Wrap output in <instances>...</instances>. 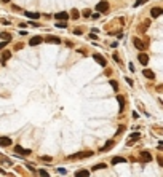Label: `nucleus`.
Listing matches in <instances>:
<instances>
[{
  "instance_id": "nucleus-13",
  "label": "nucleus",
  "mask_w": 163,
  "mask_h": 177,
  "mask_svg": "<svg viewBox=\"0 0 163 177\" xmlns=\"http://www.w3.org/2000/svg\"><path fill=\"white\" fill-rule=\"evenodd\" d=\"M114 147V141H109V142H105V145L101 148V152H107L109 148H112Z\"/></svg>"
},
{
  "instance_id": "nucleus-11",
  "label": "nucleus",
  "mask_w": 163,
  "mask_h": 177,
  "mask_svg": "<svg viewBox=\"0 0 163 177\" xmlns=\"http://www.w3.org/2000/svg\"><path fill=\"white\" fill-rule=\"evenodd\" d=\"M15 152H16V153H23V155H31V150H24V148L19 147V145L15 147Z\"/></svg>"
},
{
  "instance_id": "nucleus-30",
  "label": "nucleus",
  "mask_w": 163,
  "mask_h": 177,
  "mask_svg": "<svg viewBox=\"0 0 163 177\" xmlns=\"http://www.w3.org/2000/svg\"><path fill=\"white\" fill-rule=\"evenodd\" d=\"M136 139H139V133H134V134L131 136V141H136Z\"/></svg>"
},
{
  "instance_id": "nucleus-24",
  "label": "nucleus",
  "mask_w": 163,
  "mask_h": 177,
  "mask_svg": "<svg viewBox=\"0 0 163 177\" xmlns=\"http://www.w3.org/2000/svg\"><path fill=\"white\" fill-rule=\"evenodd\" d=\"M105 167V164H96L94 167H93V171H96V169H104Z\"/></svg>"
},
{
  "instance_id": "nucleus-20",
  "label": "nucleus",
  "mask_w": 163,
  "mask_h": 177,
  "mask_svg": "<svg viewBox=\"0 0 163 177\" xmlns=\"http://www.w3.org/2000/svg\"><path fill=\"white\" fill-rule=\"evenodd\" d=\"M70 14H72V18H74V19H79V16H80L79 10H75V8H74V10L70 11Z\"/></svg>"
},
{
  "instance_id": "nucleus-15",
  "label": "nucleus",
  "mask_w": 163,
  "mask_h": 177,
  "mask_svg": "<svg viewBox=\"0 0 163 177\" xmlns=\"http://www.w3.org/2000/svg\"><path fill=\"white\" fill-rule=\"evenodd\" d=\"M144 77H147V78H150V80H153V78H155L153 72H152V70H149V69H146V70H144Z\"/></svg>"
},
{
  "instance_id": "nucleus-6",
  "label": "nucleus",
  "mask_w": 163,
  "mask_h": 177,
  "mask_svg": "<svg viewBox=\"0 0 163 177\" xmlns=\"http://www.w3.org/2000/svg\"><path fill=\"white\" fill-rule=\"evenodd\" d=\"M11 145V139L10 137H0V147H10Z\"/></svg>"
},
{
  "instance_id": "nucleus-34",
  "label": "nucleus",
  "mask_w": 163,
  "mask_h": 177,
  "mask_svg": "<svg viewBox=\"0 0 163 177\" xmlns=\"http://www.w3.org/2000/svg\"><path fill=\"white\" fill-rule=\"evenodd\" d=\"M0 62H2V59H0Z\"/></svg>"
},
{
  "instance_id": "nucleus-10",
  "label": "nucleus",
  "mask_w": 163,
  "mask_h": 177,
  "mask_svg": "<svg viewBox=\"0 0 163 177\" xmlns=\"http://www.w3.org/2000/svg\"><path fill=\"white\" fill-rule=\"evenodd\" d=\"M139 62L142 64V66H147V62H149V56L146 53H141L139 54Z\"/></svg>"
},
{
  "instance_id": "nucleus-9",
  "label": "nucleus",
  "mask_w": 163,
  "mask_h": 177,
  "mask_svg": "<svg viewBox=\"0 0 163 177\" xmlns=\"http://www.w3.org/2000/svg\"><path fill=\"white\" fill-rule=\"evenodd\" d=\"M93 58H94V61H96V62H99L102 67H105V66H107V61H105V59L102 58V56H99V54H94Z\"/></svg>"
},
{
  "instance_id": "nucleus-27",
  "label": "nucleus",
  "mask_w": 163,
  "mask_h": 177,
  "mask_svg": "<svg viewBox=\"0 0 163 177\" xmlns=\"http://www.w3.org/2000/svg\"><path fill=\"white\" fill-rule=\"evenodd\" d=\"M6 45H8V42H6V40H3V42H0V50H3V48H5Z\"/></svg>"
},
{
  "instance_id": "nucleus-2",
  "label": "nucleus",
  "mask_w": 163,
  "mask_h": 177,
  "mask_svg": "<svg viewBox=\"0 0 163 177\" xmlns=\"http://www.w3.org/2000/svg\"><path fill=\"white\" fill-rule=\"evenodd\" d=\"M96 10H98L99 13H107V11H109V5H107V2H99L98 5H96Z\"/></svg>"
},
{
  "instance_id": "nucleus-8",
  "label": "nucleus",
  "mask_w": 163,
  "mask_h": 177,
  "mask_svg": "<svg viewBox=\"0 0 163 177\" xmlns=\"http://www.w3.org/2000/svg\"><path fill=\"white\" fill-rule=\"evenodd\" d=\"M134 46H136L138 50H141V51H144L147 48V45L144 43V42H141V40H138V39H134Z\"/></svg>"
},
{
  "instance_id": "nucleus-32",
  "label": "nucleus",
  "mask_w": 163,
  "mask_h": 177,
  "mask_svg": "<svg viewBox=\"0 0 163 177\" xmlns=\"http://www.w3.org/2000/svg\"><path fill=\"white\" fill-rule=\"evenodd\" d=\"M38 174L43 175V177H45V175H48V172H46V171H43V169H42V171H38Z\"/></svg>"
},
{
  "instance_id": "nucleus-14",
  "label": "nucleus",
  "mask_w": 163,
  "mask_h": 177,
  "mask_svg": "<svg viewBox=\"0 0 163 177\" xmlns=\"http://www.w3.org/2000/svg\"><path fill=\"white\" fill-rule=\"evenodd\" d=\"M24 16H27V18H31V19H37L38 16V13H31V11H24Z\"/></svg>"
},
{
  "instance_id": "nucleus-33",
  "label": "nucleus",
  "mask_w": 163,
  "mask_h": 177,
  "mask_svg": "<svg viewBox=\"0 0 163 177\" xmlns=\"http://www.w3.org/2000/svg\"><path fill=\"white\" fill-rule=\"evenodd\" d=\"M2 2H5V3H8V2H10V0H2Z\"/></svg>"
},
{
  "instance_id": "nucleus-4",
  "label": "nucleus",
  "mask_w": 163,
  "mask_h": 177,
  "mask_svg": "<svg viewBox=\"0 0 163 177\" xmlns=\"http://www.w3.org/2000/svg\"><path fill=\"white\" fill-rule=\"evenodd\" d=\"M48 43H54V45H59L61 43V39L59 37H54V35H46V39H45Z\"/></svg>"
},
{
  "instance_id": "nucleus-25",
  "label": "nucleus",
  "mask_w": 163,
  "mask_h": 177,
  "mask_svg": "<svg viewBox=\"0 0 163 177\" xmlns=\"http://www.w3.org/2000/svg\"><path fill=\"white\" fill-rule=\"evenodd\" d=\"M56 26H58V27H66V26H67V22H66V21H58V24H56Z\"/></svg>"
},
{
  "instance_id": "nucleus-19",
  "label": "nucleus",
  "mask_w": 163,
  "mask_h": 177,
  "mask_svg": "<svg viewBox=\"0 0 163 177\" xmlns=\"http://www.w3.org/2000/svg\"><path fill=\"white\" fill-rule=\"evenodd\" d=\"M117 99H118V104H120V112H123V110H125V99H123L122 96H118Z\"/></svg>"
},
{
  "instance_id": "nucleus-3",
  "label": "nucleus",
  "mask_w": 163,
  "mask_h": 177,
  "mask_svg": "<svg viewBox=\"0 0 163 177\" xmlns=\"http://www.w3.org/2000/svg\"><path fill=\"white\" fill-rule=\"evenodd\" d=\"M141 160H142L144 163H149V161L152 160V155H150V152H147V150H142V152H141Z\"/></svg>"
},
{
  "instance_id": "nucleus-31",
  "label": "nucleus",
  "mask_w": 163,
  "mask_h": 177,
  "mask_svg": "<svg viewBox=\"0 0 163 177\" xmlns=\"http://www.w3.org/2000/svg\"><path fill=\"white\" fill-rule=\"evenodd\" d=\"M91 19H99V13H94V14H90Z\"/></svg>"
},
{
  "instance_id": "nucleus-12",
  "label": "nucleus",
  "mask_w": 163,
  "mask_h": 177,
  "mask_svg": "<svg viewBox=\"0 0 163 177\" xmlns=\"http://www.w3.org/2000/svg\"><path fill=\"white\" fill-rule=\"evenodd\" d=\"M161 13H163L161 8H153V10H152V18H158Z\"/></svg>"
},
{
  "instance_id": "nucleus-18",
  "label": "nucleus",
  "mask_w": 163,
  "mask_h": 177,
  "mask_svg": "<svg viewBox=\"0 0 163 177\" xmlns=\"http://www.w3.org/2000/svg\"><path fill=\"white\" fill-rule=\"evenodd\" d=\"M126 160L125 158H122V156H117V158H114L112 160V164H118V163H125Z\"/></svg>"
},
{
  "instance_id": "nucleus-22",
  "label": "nucleus",
  "mask_w": 163,
  "mask_h": 177,
  "mask_svg": "<svg viewBox=\"0 0 163 177\" xmlns=\"http://www.w3.org/2000/svg\"><path fill=\"white\" fill-rule=\"evenodd\" d=\"M149 0H136V3H134V6H141V5H144V3H147Z\"/></svg>"
},
{
  "instance_id": "nucleus-16",
  "label": "nucleus",
  "mask_w": 163,
  "mask_h": 177,
  "mask_svg": "<svg viewBox=\"0 0 163 177\" xmlns=\"http://www.w3.org/2000/svg\"><path fill=\"white\" fill-rule=\"evenodd\" d=\"M75 175H77V177H85V175H90V171L82 169V171H79V172H75Z\"/></svg>"
},
{
  "instance_id": "nucleus-23",
  "label": "nucleus",
  "mask_w": 163,
  "mask_h": 177,
  "mask_svg": "<svg viewBox=\"0 0 163 177\" xmlns=\"http://www.w3.org/2000/svg\"><path fill=\"white\" fill-rule=\"evenodd\" d=\"M42 161H45V163H51V156H42Z\"/></svg>"
},
{
  "instance_id": "nucleus-7",
  "label": "nucleus",
  "mask_w": 163,
  "mask_h": 177,
  "mask_svg": "<svg viewBox=\"0 0 163 177\" xmlns=\"http://www.w3.org/2000/svg\"><path fill=\"white\" fill-rule=\"evenodd\" d=\"M54 18H56L58 21H67V19H69V14H67L66 11H61V13L54 14Z\"/></svg>"
},
{
  "instance_id": "nucleus-5",
  "label": "nucleus",
  "mask_w": 163,
  "mask_h": 177,
  "mask_svg": "<svg viewBox=\"0 0 163 177\" xmlns=\"http://www.w3.org/2000/svg\"><path fill=\"white\" fill-rule=\"evenodd\" d=\"M42 37L40 35H35V37H32V39H31V42H29V45H32V46H37V45H40L42 43Z\"/></svg>"
},
{
  "instance_id": "nucleus-1",
  "label": "nucleus",
  "mask_w": 163,
  "mask_h": 177,
  "mask_svg": "<svg viewBox=\"0 0 163 177\" xmlns=\"http://www.w3.org/2000/svg\"><path fill=\"white\" fill-rule=\"evenodd\" d=\"M93 152H80V153H74L69 156V160H82V158H86V156H91Z\"/></svg>"
},
{
  "instance_id": "nucleus-26",
  "label": "nucleus",
  "mask_w": 163,
  "mask_h": 177,
  "mask_svg": "<svg viewBox=\"0 0 163 177\" xmlns=\"http://www.w3.org/2000/svg\"><path fill=\"white\" fill-rule=\"evenodd\" d=\"M56 171H58V174H62V175H64V174L67 172V171L64 169V167H58V169H56Z\"/></svg>"
},
{
  "instance_id": "nucleus-21",
  "label": "nucleus",
  "mask_w": 163,
  "mask_h": 177,
  "mask_svg": "<svg viewBox=\"0 0 163 177\" xmlns=\"http://www.w3.org/2000/svg\"><path fill=\"white\" fill-rule=\"evenodd\" d=\"M3 58H2V61H6V59H10V58H11V53H10V51H3Z\"/></svg>"
},
{
  "instance_id": "nucleus-29",
  "label": "nucleus",
  "mask_w": 163,
  "mask_h": 177,
  "mask_svg": "<svg viewBox=\"0 0 163 177\" xmlns=\"http://www.w3.org/2000/svg\"><path fill=\"white\" fill-rule=\"evenodd\" d=\"M110 85H112V88H114V89H115V91H117V89H118V85H117V83H115V81H114V80H112V81H110Z\"/></svg>"
},
{
  "instance_id": "nucleus-28",
  "label": "nucleus",
  "mask_w": 163,
  "mask_h": 177,
  "mask_svg": "<svg viewBox=\"0 0 163 177\" xmlns=\"http://www.w3.org/2000/svg\"><path fill=\"white\" fill-rule=\"evenodd\" d=\"M90 14H91V11L88 10V8H86V10H83V16H85V18H88Z\"/></svg>"
},
{
  "instance_id": "nucleus-17",
  "label": "nucleus",
  "mask_w": 163,
  "mask_h": 177,
  "mask_svg": "<svg viewBox=\"0 0 163 177\" xmlns=\"http://www.w3.org/2000/svg\"><path fill=\"white\" fill-rule=\"evenodd\" d=\"M0 37H2V40H11V34H8V32H2L0 34Z\"/></svg>"
}]
</instances>
